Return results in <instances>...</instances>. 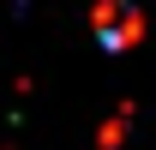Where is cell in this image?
<instances>
[{
	"label": "cell",
	"instance_id": "1",
	"mask_svg": "<svg viewBox=\"0 0 156 150\" xmlns=\"http://www.w3.org/2000/svg\"><path fill=\"white\" fill-rule=\"evenodd\" d=\"M96 36L108 42V48L138 42V12L126 6V0H102V6H96Z\"/></svg>",
	"mask_w": 156,
	"mask_h": 150
}]
</instances>
